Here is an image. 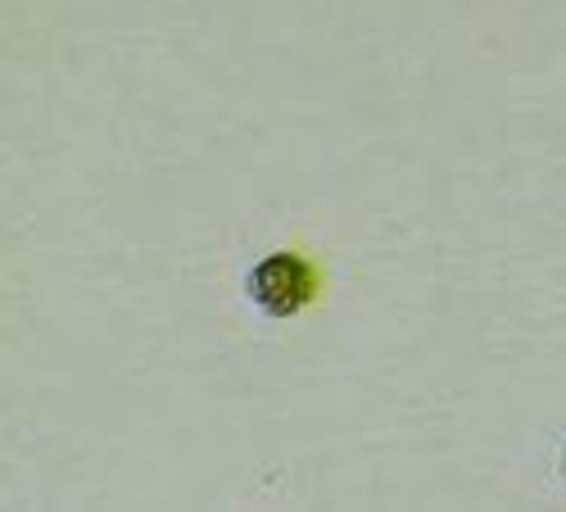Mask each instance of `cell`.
<instances>
[{
	"label": "cell",
	"mask_w": 566,
	"mask_h": 512,
	"mask_svg": "<svg viewBox=\"0 0 566 512\" xmlns=\"http://www.w3.org/2000/svg\"><path fill=\"white\" fill-rule=\"evenodd\" d=\"M322 272L304 250H272L245 272V295L263 317H300L304 309L317 304Z\"/></svg>",
	"instance_id": "cell-1"
},
{
	"label": "cell",
	"mask_w": 566,
	"mask_h": 512,
	"mask_svg": "<svg viewBox=\"0 0 566 512\" xmlns=\"http://www.w3.org/2000/svg\"><path fill=\"white\" fill-rule=\"evenodd\" d=\"M562 481H566V453H562Z\"/></svg>",
	"instance_id": "cell-2"
}]
</instances>
